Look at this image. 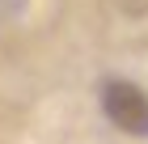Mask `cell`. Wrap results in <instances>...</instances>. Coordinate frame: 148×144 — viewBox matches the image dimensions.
I'll use <instances>...</instances> for the list:
<instances>
[{
  "instance_id": "6da1fadb",
  "label": "cell",
  "mask_w": 148,
  "mask_h": 144,
  "mask_svg": "<svg viewBox=\"0 0 148 144\" xmlns=\"http://www.w3.org/2000/svg\"><path fill=\"white\" fill-rule=\"evenodd\" d=\"M102 110L106 119L127 136H148V93L136 85V81L114 76L102 85Z\"/></svg>"
}]
</instances>
